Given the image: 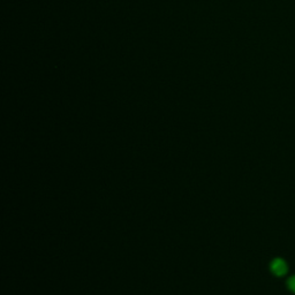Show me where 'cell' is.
I'll return each mask as SVG.
<instances>
[{"label": "cell", "mask_w": 295, "mask_h": 295, "mask_svg": "<svg viewBox=\"0 0 295 295\" xmlns=\"http://www.w3.org/2000/svg\"><path fill=\"white\" fill-rule=\"evenodd\" d=\"M270 269H271L272 273L277 277H282L287 273V264L282 258H276L275 261H272L271 265H270Z\"/></svg>", "instance_id": "obj_1"}, {"label": "cell", "mask_w": 295, "mask_h": 295, "mask_svg": "<svg viewBox=\"0 0 295 295\" xmlns=\"http://www.w3.org/2000/svg\"><path fill=\"white\" fill-rule=\"evenodd\" d=\"M287 286H288V288H290V291H292L293 293H295V276H293L292 278L288 279Z\"/></svg>", "instance_id": "obj_2"}]
</instances>
